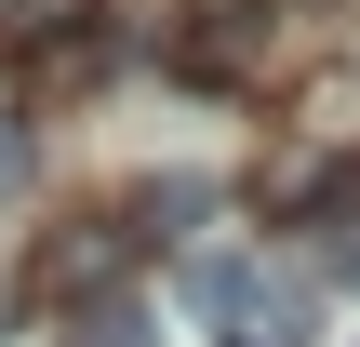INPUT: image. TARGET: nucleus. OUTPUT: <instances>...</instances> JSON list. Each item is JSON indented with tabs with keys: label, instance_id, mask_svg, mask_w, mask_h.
I'll use <instances>...</instances> for the list:
<instances>
[{
	"label": "nucleus",
	"instance_id": "f257e3e1",
	"mask_svg": "<svg viewBox=\"0 0 360 347\" xmlns=\"http://www.w3.org/2000/svg\"><path fill=\"white\" fill-rule=\"evenodd\" d=\"M134 254H147V241H134L120 214H80V227H53V241H40V267H27V281H40V308H80V294H120V267H134Z\"/></svg>",
	"mask_w": 360,
	"mask_h": 347
},
{
	"label": "nucleus",
	"instance_id": "f03ea898",
	"mask_svg": "<svg viewBox=\"0 0 360 347\" xmlns=\"http://www.w3.org/2000/svg\"><path fill=\"white\" fill-rule=\"evenodd\" d=\"M13 53H27V80L80 94L107 67V27H94V0H13Z\"/></svg>",
	"mask_w": 360,
	"mask_h": 347
},
{
	"label": "nucleus",
	"instance_id": "7ed1b4c3",
	"mask_svg": "<svg viewBox=\"0 0 360 347\" xmlns=\"http://www.w3.org/2000/svg\"><path fill=\"white\" fill-rule=\"evenodd\" d=\"M174 80H240L254 67V13H227V0H200V13H174Z\"/></svg>",
	"mask_w": 360,
	"mask_h": 347
},
{
	"label": "nucleus",
	"instance_id": "20e7f679",
	"mask_svg": "<svg viewBox=\"0 0 360 347\" xmlns=\"http://www.w3.org/2000/svg\"><path fill=\"white\" fill-rule=\"evenodd\" d=\"M67 347H160V321H147L134 294H80V321H67Z\"/></svg>",
	"mask_w": 360,
	"mask_h": 347
},
{
	"label": "nucleus",
	"instance_id": "39448f33",
	"mask_svg": "<svg viewBox=\"0 0 360 347\" xmlns=\"http://www.w3.org/2000/svg\"><path fill=\"white\" fill-rule=\"evenodd\" d=\"M27 187V120H0V201Z\"/></svg>",
	"mask_w": 360,
	"mask_h": 347
},
{
	"label": "nucleus",
	"instance_id": "423d86ee",
	"mask_svg": "<svg viewBox=\"0 0 360 347\" xmlns=\"http://www.w3.org/2000/svg\"><path fill=\"white\" fill-rule=\"evenodd\" d=\"M347 294H360V241H347Z\"/></svg>",
	"mask_w": 360,
	"mask_h": 347
}]
</instances>
